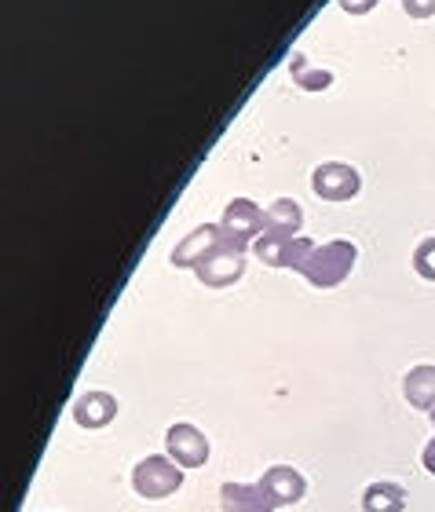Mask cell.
Segmentation results:
<instances>
[{
  "label": "cell",
  "instance_id": "obj_1",
  "mask_svg": "<svg viewBox=\"0 0 435 512\" xmlns=\"http://www.w3.org/2000/svg\"><path fill=\"white\" fill-rule=\"evenodd\" d=\"M359 260V246L351 238H333V242H315L311 253L300 264V275L308 278L315 289H333L351 275V267Z\"/></svg>",
  "mask_w": 435,
  "mask_h": 512
},
{
  "label": "cell",
  "instance_id": "obj_2",
  "mask_svg": "<svg viewBox=\"0 0 435 512\" xmlns=\"http://www.w3.org/2000/svg\"><path fill=\"white\" fill-rule=\"evenodd\" d=\"M183 487V469L169 454H150L132 469V491L147 502H165Z\"/></svg>",
  "mask_w": 435,
  "mask_h": 512
},
{
  "label": "cell",
  "instance_id": "obj_3",
  "mask_svg": "<svg viewBox=\"0 0 435 512\" xmlns=\"http://www.w3.org/2000/svg\"><path fill=\"white\" fill-rule=\"evenodd\" d=\"M220 227L227 246L249 249L267 231V209H260L253 198H231L220 216Z\"/></svg>",
  "mask_w": 435,
  "mask_h": 512
},
{
  "label": "cell",
  "instance_id": "obj_4",
  "mask_svg": "<svg viewBox=\"0 0 435 512\" xmlns=\"http://www.w3.org/2000/svg\"><path fill=\"white\" fill-rule=\"evenodd\" d=\"M311 187L326 202H351L362 187V176L348 161H322L319 169L311 172Z\"/></svg>",
  "mask_w": 435,
  "mask_h": 512
},
{
  "label": "cell",
  "instance_id": "obj_5",
  "mask_svg": "<svg viewBox=\"0 0 435 512\" xmlns=\"http://www.w3.org/2000/svg\"><path fill=\"white\" fill-rule=\"evenodd\" d=\"M165 454H169L180 469H202L209 461V439L198 425L191 421H180L165 432Z\"/></svg>",
  "mask_w": 435,
  "mask_h": 512
},
{
  "label": "cell",
  "instance_id": "obj_6",
  "mask_svg": "<svg viewBox=\"0 0 435 512\" xmlns=\"http://www.w3.org/2000/svg\"><path fill=\"white\" fill-rule=\"evenodd\" d=\"M245 271V249H234V246H216L213 253L205 256L202 264L194 267V275L202 278L205 286L213 289H223V286H234Z\"/></svg>",
  "mask_w": 435,
  "mask_h": 512
},
{
  "label": "cell",
  "instance_id": "obj_7",
  "mask_svg": "<svg viewBox=\"0 0 435 512\" xmlns=\"http://www.w3.org/2000/svg\"><path fill=\"white\" fill-rule=\"evenodd\" d=\"M260 487L267 491V498L286 509V505H297L304 494H308V480L304 472H297L293 465H271V469L260 476Z\"/></svg>",
  "mask_w": 435,
  "mask_h": 512
},
{
  "label": "cell",
  "instance_id": "obj_8",
  "mask_svg": "<svg viewBox=\"0 0 435 512\" xmlns=\"http://www.w3.org/2000/svg\"><path fill=\"white\" fill-rule=\"evenodd\" d=\"M216 246H223V227L220 224H202L194 227L191 235H183L172 249V264L176 267H198Z\"/></svg>",
  "mask_w": 435,
  "mask_h": 512
},
{
  "label": "cell",
  "instance_id": "obj_9",
  "mask_svg": "<svg viewBox=\"0 0 435 512\" xmlns=\"http://www.w3.org/2000/svg\"><path fill=\"white\" fill-rule=\"evenodd\" d=\"M223 512H275L278 505L267 498L260 483H223L220 487Z\"/></svg>",
  "mask_w": 435,
  "mask_h": 512
},
{
  "label": "cell",
  "instance_id": "obj_10",
  "mask_svg": "<svg viewBox=\"0 0 435 512\" xmlns=\"http://www.w3.org/2000/svg\"><path fill=\"white\" fill-rule=\"evenodd\" d=\"M117 417V399L110 392H85L74 403V421L81 428H107Z\"/></svg>",
  "mask_w": 435,
  "mask_h": 512
},
{
  "label": "cell",
  "instance_id": "obj_11",
  "mask_svg": "<svg viewBox=\"0 0 435 512\" xmlns=\"http://www.w3.org/2000/svg\"><path fill=\"white\" fill-rule=\"evenodd\" d=\"M403 395H406V403L414 406V410H421V414H432V410H435V366L432 363L414 366V370L403 377Z\"/></svg>",
  "mask_w": 435,
  "mask_h": 512
},
{
  "label": "cell",
  "instance_id": "obj_12",
  "mask_svg": "<svg viewBox=\"0 0 435 512\" xmlns=\"http://www.w3.org/2000/svg\"><path fill=\"white\" fill-rule=\"evenodd\" d=\"M300 227H304V209H300L297 198H275V202L267 205V231L297 238Z\"/></svg>",
  "mask_w": 435,
  "mask_h": 512
},
{
  "label": "cell",
  "instance_id": "obj_13",
  "mask_svg": "<svg viewBox=\"0 0 435 512\" xmlns=\"http://www.w3.org/2000/svg\"><path fill=\"white\" fill-rule=\"evenodd\" d=\"M406 491L392 480H377L362 491V512H403Z\"/></svg>",
  "mask_w": 435,
  "mask_h": 512
},
{
  "label": "cell",
  "instance_id": "obj_14",
  "mask_svg": "<svg viewBox=\"0 0 435 512\" xmlns=\"http://www.w3.org/2000/svg\"><path fill=\"white\" fill-rule=\"evenodd\" d=\"M293 77L304 88H326L333 81V74L322 70V66H304V55H293Z\"/></svg>",
  "mask_w": 435,
  "mask_h": 512
},
{
  "label": "cell",
  "instance_id": "obj_15",
  "mask_svg": "<svg viewBox=\"0 0 435 512\" xmlns=\"http://www.w3.org/2000/svg\"><path fill=\"white\" fill-rule=\"evenodd\" d=\"M414 271L428 282H435V235L421 238L414 249Z\"/></svg>",
  "mask_w": 435,
  "mask_h": 512
},
{
  "label": "cell",
  "instance_id": "obj_16",
  "mask_svg": "<svg viewBox=\"0 0 435 512\" xmlns=\"http://www.w3.org/2000/svg\"><path fill=\"white\" fill-rule=\"evenodd\" d=\"M403 8L414 19H428V15H435V0H403Z\"/></svg>",
  "mask_w": 435,
  "mask_h": 512
},
{
  "label": "cell",
  "instance_id": "obj_17",
  "mask_svg": "<svg viewBox=\"0 0 435 512\" xmlns=\"http://www.w3.org/2000/svg\"><path fill=\"white\" fill-rule=\"evenodd\" d=\"M421 465H425L428 476H435V436L425 443V450H421Z\"/></svg>",
  "mask_w": 435,
  "mask_h": 512
},
{
  "label": "cell",
  "instance_id": "obj_18",
  "mask_svg": "<svg viewBox=\"0 0 435 512\" xmlns=\"http://www.w3.org/2000/svg\"><path fill=\"white\" fill-rule=\"evenodd\" d=\"M340 4H344L348 11H355V15H362V11H370L377 0H340Z\"/></svg>",
  "mask_w": 435,
  "mask_h": 512
},
{
  "label": "cell",
  "instance_id": "obj_19",
  "mask_svg": "<svg viewBox=\"0 0 435 512\" xmlns=\"http://www.w3.org/2000/svg\"><path fill=\"white\" fill-rule=\"evenodd\" d=\"M432 425H435V410H432Z\"/></svg>",
  "mask_w": 435,
  "mask_h": 512
}]
</instances>
